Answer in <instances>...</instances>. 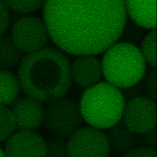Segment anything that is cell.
Segmentation results:
<instances>
[{
    "mask_svg": "<svg viewBox=\"0 0 157 157\" xmlns=\"http://www.w3.org/2000/svg\"><path fill=\"white\" fill-rule=\"evenodd\" d=\"M43 17L59 49L94 56L120 38L127 13L124 0H46Z\"/></svg>",
    "mask_w": 157,
    "mask_h": 157,
    "instance_id": "6da1fadb",
    "label": "cell"
},
{
    "mask_svg": "<svg viewBox=\"0 0 157 157\" xmlns=\"http://www.w3.org/2000/svg\"><path fill=\"white\" fill-rule=\"evenodd\" d=\"M18 66L21 90L41 103L64 97L71 86V63L60 49L44 47L27 53Z\"/></svg>",
    "mask_w": 157,
    "mask_h": 157,
    "instance_id": "7a4b0ae2",
    "label": "cell"
},
{
    "mask_svg": "<svg viewBox=\"0 0 157 157\" xmlns=\"http://www.w3.org/2000/svg\"><path fill=\"white\" fill-rule=\"evenodd\" d=\"M125 102L122 92L108 82H100L83 93L79 107L91 126L106 129L121 120Z\"/></svg>",
    "mask_w": 157,
    "mask_h": 157,
    "instance_id": "3957f363",
    "label": "cell"
},
{
    "mask_svg": "<svg viewBox=\"0 0 157 157\" xmlns=\"http://www.w3.org/2000/svg\"><path fill=\"white\" fill-rule=\"evenodd\" d=\"M104 52L101 62L107 82L122 89L140 82L146 73V62L136 45L115 43Z\"/></svg>",
    "mask_w": 157,
    "mask_h": 157,
    "instance_id": "277c9868",
    "label": "cell"
},
{
    "mask_svg": "<svg viewBox=\"0 0 157 157\" xmlns=\"http://www.w3.org/2000/svg\"><path fill=\"white\" fill-rule=\"evenodd\" d=\"M48 104L43 124L54 136L67 138L82 127L84 121L75 100L63 97Z\"/></svg>",
    "mask_w": 157,
    "mask_h": 157,
    "instance_id": "5b68a950",
    "label": "cell"
},
{
    "mask_svg": "<svg viewBox=\"0 0 157 157\" xmlns=\"http://www.w3.org/2000/svg\"><path fill=\"white\" fill-rule=\"evenodd\" d=\"M110 151L105 133L91 126L80 128L67 141L69 157H108Z\"/></svg>",
    "mask_w": 157,
    "mask_h": 157,
    "instance_id": "8992f818",
    "label": "cell"
},
{
    "mask_svg": "<svg viewBox=\"0 0 157 157\" xmlns=\"http://www.w3.org/2000/svg\"><path fill=\"white\" fill-rule=\"evenodd\" d=\"M10 36L21 50L28 53L45 47L49 34L44 21L38 17L28 15L15 22L12 28Z\"/></svg>",
    "mask_w": 157,
    "mask_h": 157,
    "instance_id": "52a82bcc",
    "label": "cell"
},
{
    "mask_svg": "<svg viewBox=\"0 0 157 157\" xmlns=\"http://www.w3.org/2000/svg\"><path fill=\"white\" fill-rule=\"evenodd\" d=\"M156 103L144 96L125 103L122 117L123 122L130 130L140 134L156 127Z\"/></svg>",
    "mask_w": 157,
    "mask_h": 157,
    "instance_id": "ba28073f",
    "label": "cell"
},
{
    "mask_svg": "<svg viewBox=\"0 0 157 157\" xmlns=\"http://www.w3.org/2000/svg\"><path fill=\"white\" fill-rule=\"evenodd\" d=\"M6 155L10 157L46 156L45 141L35 131L19 130L7 140Z\"/></svg>",
    "mask_w": 157,
    "mask_h": 157,
    "instance_id": "9c48e42d",
    "label": "cell"
},
{
    "mask_svg": "<svg viewBox=\"0 0 157 157\" xmlns=\"http://www.w3.org/2000/svg\"><path fill=\"white\" fill-rule=\"evenodd\" d=\"M10 108L15 117L18 130L35 131L44 124V106L41 103L28 96L17 98Z\"/></svg>",
    "mask_w": 157,
    "mask_h": 157,
    "instance_id": "30bf717a",
    "label": "cell"
},
{
    "mask_svg": "<svg viewBox=\"0 0 157 157\" xmlns=\"http://www.w3.org/2000/svg\"><path fill=\"white\" fill-rule=\"evenodd\" d=\"M71 80L77 86L88 89L101 82L102 78L101 62L92 55L79 56L71 67Z\"/></svg>",
    "mask_w": 157,
    "mask_h": 157,
    "instance_id": "8fae6325",
    "label": "cell"
},
{
    "mask_svg": "<svg viewBox=\"0 0 157 157\" xmlns=\"http://www.w3.org/2000/svg\"><path fill=\"white\" fill-rule=\"evenodd\" d=\"M105 136L110 150L116 154H124L139 142L138 134L130 130L123 121L106 128Z\"/></svg>",
    "mask_w": 157,
    "mask_h": 157,
    "instance_id": "7c38bea8",
    "label": "cell"
},
{
    "mask_svg": "<svg viewBox=\"0 0 157 157\" xmlns=\"http://www.w3.org/2000/svg\"><path fill=\"white\" fill-rule=\"evenodd\" d=\"M127 15L142 28L156 27V0H124Z\"/></svg>",
    "mask_w": 157,
    "mask_h": 157,
    "instance_id": "4fadbf2b",
    "label": "cell"
},
{
    "mask_svg": "<svg viewBox=\"0 0 157 157\" xmlns=\"http://www.w3.org/2000/svg\"><path fill=\"white\" fill-rule=\"evenodd\" d=\"M24 52L13 41L10 35L4 34L0 37V69L11 70L19 66Z\"/></svg>",
    "mask_w": 157,
    "mask_h": 157,
    "instance_id": "5bb4252c",
    "label": "cell"
},
{
    "mask_svg": "<svg viewBox=\"0 0 157 157\" xmlns=\"http://www.w3.org/2000/svg\"><path fill=\"white\" fill-rule=\"evenodd\" d=\"M21 90L17 77L10 71L0 69V104L10 105L19 98Z\"/></svg>",
    "mask_w": 157,
    "mask_h": 157,
    "instance_id": "9a60e30c",
    "label": "cell"
},
{
    "mask_svg": "<svg viewBox=\"0 0 157 157\" xmlns=\"http://www.w3.org/2000/svg\"><path fill=\"white\" fill-rule=\"evenodd\" d=\"M16 129V120L11 109L0 104V143L7 140Z\"/></svg>",
    "mask_w": 157,
    "mask_h": 157,
    "instance_id": "2e32d148",
    "label": "cell"
},
{
    "mask_svg": "<svg viewBox=\"0 0 157 157\" xmlns=\"http://www.w3.org/2000/svg\"><path fill=\"white\" fill-rule=\"evenodd\" d=\"M9 10L19 14L32 13L44 6L46 0H2Z\"/></svg>",
    "mask_w": 157,
    "mask_h": 157,
    "instance_id": "e0dca14e",
    "label": "cell"
},
{
    "mask_svg": "<svg viewBox=\"0 0 157 157\" xmlns=\"http://www.w3.org/2000/svg\"><path fill=\"white\" fill-rule=\"evenodd\" d=\"M141 54L145 62L153 68L156 67V31L152 29L141 42Z\"/></svg>",
    "mask_w": 157,
    "mask_h": 157,
    "instance_id": "ac0fdd59",
    "label": "cell"
},
{
    "mask_svg": "<svg viewBox=\"0 0 157 157\" xmlns=\"http://www.w3.org/2000/svg\"><path fill=\"white\" fill-rule=\"evenodd\" d=\"M47 157H68L67 141L65 138L54 136L45 141Z\"/></svg>",
    "mask_w": 157,
    "mask_h": 157,
    "instance_id": "d6986e66",
    "label": "cell"
},
{
    "mask_svg": "<svg viewBox=\"0 0 157 157\" xmlns=\"http://www.w3.org/2000/svg\"><path fill=\"white\" fill-rule=\"evenodd\" d=\"M143 28L134 22L128 24L126 23L120 38H122L124 42L136 46L141 43L144 38Z\"/></svg>",
    "mask_w": 157,
    "mask_h": 157,
    "instance_id": "ffe728a7",
    "label": "cell"
},
{
    "mask_svg": "<svg viewBox=\"0 0 157 157\" xmlns=\"http://www.w3.org/2000/svg\"><path fill=\"white\" fill-rule=\"evenodd\" d=\"M157 72L155 69L149 70L145 75V80L143 82L145 95L148 98L156 103V77Z\"/></svg>",
    "mask_w": 157,
    "mask_h": 157,
    "instance_id": "44dd1931",
    "label": "cell"
},
{
    "mask_svg": "<svg viewBox=\"0 0 157 157\" xmlns=\"http://www.w3.org/2000/svg\"><path fill=\"white\" fill-rule=\"evenodd\" d=\"M122 94L125 103L135 98L146 96L143 83H138L123 89Z\"/></svg>",
    "mask_w": 157,
    "mask_h": 157,
    "instance_id": "7402d4cb",
    "label": "cell"
},
{
    "mask_svg": "<svg viewBox=\"0 0 157 157\" xmlns=\"http://www.w3.org/2000/svg\"><path fill=\"white\" fill-rule=\"evenodd\" d=\"M139 142L143 146L156 150L157 148V131L156 127L151 130L138 134Z\"/></svg>",
    "mask_w": 157,
    "mask_h": 157,
    "instance_id": "603a6c76",
    "label": "cell"
},
{
    "mask_svg": "<svg viewBox=\"0 0 157 157\" xmlns=\"http://www.w3.org/2000/svg\"><path fill=\"white\" fill-rule=\"evenodd\" d=\"M124 157H157L156 150L145 146L135 147L124 154Z\"/></svg>",
    "mask_w": 157,
    "mask_h": 157,
    "instance_id": "cb8c5ba5",
    "label": "cell"
},
{
    "mask_svg": "<svg viewBox=\"0 0 157 157\" xmlns=\"http://www.w3.org/2000/svg\"><path fill=\"white\" fill-rule=\"evenodd\" d=\"M9 10L2 0H0V37L5 34L10 23Z\"/></svg>",
    "mask_w": 157,
    "mask_h": 157,
    "instance_id": "d4e9b609",
    "label": "cell"
},
{
    "mask_svg": "<svg viewBox=\"0 0 157 157\" xmlns=\"http://www.w3.org/2000/svg\"><path fill=\"white\" fill-rule=\"evenodd\" d=\"M6 154L5 152H4L0 148V156H6Z\"/></svg>",
    "mask_w": 157,
    "mask_h": 157,
    "instance_id": "484cf974",
    "label": "cell"
}]
</instances>
